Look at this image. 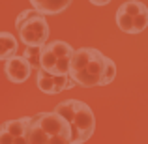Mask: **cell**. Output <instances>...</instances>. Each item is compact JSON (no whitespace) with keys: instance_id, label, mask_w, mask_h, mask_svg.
<instances>
[{"instance_id":"8992f818","label":"cell","mask_w":148,"mask_h":144,"mask_svg":"<svg viewBox=\"0 0 148 144\" xmlns=\"http://www.w3.org/2000/svg\"><path fill=\"white\" fill-rule=\"evenodd\" d=\"M32 116L8 120L0 126V144H28V129Z\"/></svg>"},{"instance_id":"8fae6325","label":"cell","mask_w":148,"mask_h":144,"mask_svg":"<svg viewBox=\"0 0 148 144\" xmlns=\"http://www.w3.org/2000/svg\"><path fill=\"white\" fill-rule=\"evenodd\" d=\"M23 56L26 58V62L30 64L32 69H40V58H41V47H25Z\"/></svg>"},{"instance_id":"52a82bcc","label":"cell","mask_w":148,"mask_h":144,"mask_svg":"<svg viewBox=\"0 0 148 144\" xmlns=\"http://www.w3.org/2000/svg\"><path fill=\"white\" fill-rule=\"evenodd\" d=\"M36 84L47 96L62 94L64 90H71L75 86V83L69 79V75H51V73L43 71V69L36 71Z\"/></svg>"},{"instance_id":"5b68a950","label":"cell","mask_w":148,"mask_h":144,"mask_svg":"<svg viewBox=\"0 0 148 144\" xmlns=\"http://www.w3.org/2000/svg\"><path fill=\"white\" fill-rule=\"evenodd\" d=\"M19 40L25 43V47H43L49 40V23L45 19V15L38 13L36 10L17 26Z\"/></svg>"},{"instance_id":"9c48e42d","label":"cell","mask_w":148,"mask_h":144,"mask_svg":"<svg viewBox=\"0 0 148 144\" xmlns=\"http://www.w3.org/2000/svg\"><path fill=\"white\" fill-rule=\"evenodd\" d=\"M73 0H30L32 4V10H36L38 13L41 15H56V13H62L64 10H68L69 4Z\"/></svg>"},{"instance_id":"277c9868","label":"cell","mask_w":148,"mask_h":144,"mask_svg":"<svg viewBox=\"0 0 148 144\" xmlns=\"http://www.w3.org/2000/svg\"><path fill=\"white\" fill-rule=\"evenodd\" d=\"M73 53H75V49L66 41H47L41 47L40 69L51 73V75H68Z\"/></svg>"},{"instance_id":"7c38bea8","label":"cell","mask_w":148,"mask_h":144,"mask_svg":"<svg viewBox=\"0 0 148 144\" xmlns=\"http://www.w3.org/2000/svg\"><path fill=\"white\" fill-rule=\"evenodd\" d=\"M114 77H116V64L109 58L107 60V69H105V79H103V84H101V86L111 84L112 81H114Z\"/></svg>"},{"instance_id":"3957f363","label":"cell","mask_w":148,"mask_h":144,"mask_svg":"<svg viewBox=\"0 0 148 144\" xmlns=\"http://www.w3.org/2000/svg\"><path fill=\"white\" fill-rule=\"evenodd\" d=\"M28 144H71L69 124L56 112H40L32 116Z\"/></svg>"},{"instance_id":"5bb4252c","label":"cell","mask_w":148,"mask_h":144,"mask_svg":"<svg viewBox=\"0 0 148 144\" xmlns=\"http://www.w3.org/2000/svg\"><path fill=\"white\" fill-rule=\"evenodd\" d=\"M88 2L92 4V6H107V4H111V0H88Z\"/></svg>"},{"instance_id":"7a4b0ae2","label":"cell","mask_w":148,"mask_h":144,"mask_svg":"<svg viewBox=\"0 0 148 144\" xmlns=\"http://www.w3.org/2000/svg\"><path fill=\"white\" fill-rule=\"evenodd\" d=\"M54 112L60 114L71 129V144H84L94 135L96 116L90 105L79 99H66L54 107Z\"/></svg>"},{"instance_id":"4fadbf2b","label":"cell","mask_w":148,"mask_h":144,"mask_svg":"<svg viewBox=\"0 0 148 144\" xmlns=\"http://www.w3.org/2000/svg\"><path fill=\"white\" fill-rule=\"evenodd\" d=\"M32 11H34V10H25V11H21V13H19V15H17V19H15V28H17V26H19V25H21V23H23V21H25V19H26V17H28V15H30V13H32Z\"/></svg>"},{"instance_id":"6da1fadb","label":"cell","mask_w":148,"mask_h":144,"mask_svg":"<svg viewBox=\"0 0 148 144\" xmlns=\"http://www.w3.org/2000/svg\"><path fill=\"white\" fill-rule=\"evenodd\" d=\"M107 60L109 56H105L98 49L81 47L73 53L68 75L75 83V86H83V88L101 86L105 79Z\"/></svg>"},{"instance_id":"ba28073f","label":"cell","mask_w":148,"mask_h":144,"mask_svg":"<svg viewBox=\"0 0 148 144\" xmlns=\"http://www.w3.org/2000/svg\"><path fill=\"white\" fill-rule=\"evenodd\" d=\"M4 71H6V77L15 84H21L26 83L32 73V68L30 64L26 62V58L23 54H15L11 56L10 60H6V66H4Z\"/></svg>"},{"instance_id":"30bf717a","label":"cell","mask_w":148,"mask_h":144,"mask_svg":"<svg viewBox=\"0 0 148 144\" xmlns=\"http://www.w3.org/2000/svg\"><path fill=\"white\" fill-rule=\"evenodd\" d=\"M19 53L17 38L11 32H0V60L6 62Z\"/></svg>"}]
</instances>
